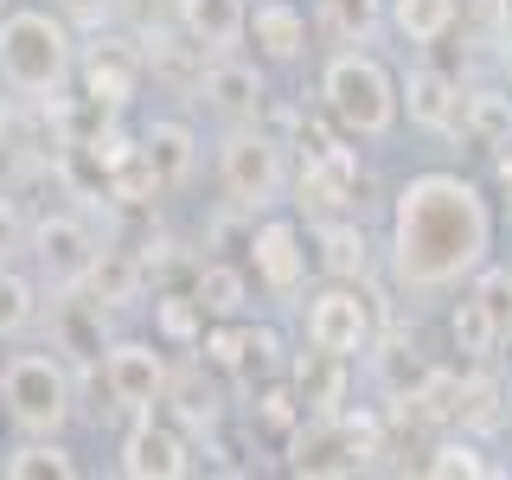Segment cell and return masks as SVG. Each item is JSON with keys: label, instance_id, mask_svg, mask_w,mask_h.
<instances>
[{"label": "cell", "instance_id": "obj_1", "mask_svg": "<svg viewBox=\"0 0 512 480\" xmlns=\"http://www.w3.org/2000/svg\"><path fill=\"white\" fill-rule=\"evenodd\" d=\"M493 250V205L461 173H410L391 212V276L410 295L468 282Z\"/></svg>", "mask_w": 512, "mask_h": 480}, {"label": "cell", "instance_id": "obj_2", "mask_svg": "<svg viewBox=\"0 0 512 480\" xmlns=\"http://www.w3.org/2000/svg\"><path fill=\"white\" fill-rule=\"evenodd\" d=\"M77 77V45L64 20L39 7H7L0 13V84L20 103H52Z\"/></svg>", "mask_w": 512, "mask_h": 480}, {"label": "cell", "instance_id": "obj_3", "mask_svg": "<svg viewBox=\"0 0 512 480\" xmlns=\"http://www.w3.org/2000/svg\"><path fill=\"white\" fill-rule=\"evenodd\" d=\"M320 109H327L352 141L359 135L378 141L404 116V90H397V77L384 71L372 52H333L327 71H320Z\"/></svg>", "mask_w": 512, "mask_h": 480}, {"label": "cell", "instance_id": "obj_4", "mask_svg": "<svg viewBox=\"0 0 512 480\" xmlns=\"http://www.w3.org/2000/svg\"><path fill=\"white\" fill-rule=\"evenodd\" d=\"M218 186L231 199V212H276L288 192V154L263 122H231V135L218 141Z\"/></svg>", "mask_w": 512, "mask_h": 480}, {"label": "cell", "instance_id": "obj_5", "mask_svg": "<svg viewBox=\"0 0 512 480\" xmlns=\"http://www.w3.org/2000/svg\"><path fill=\"white\" fill-rule=\"evenodd\" d=\"M0 410L20 436H58L77 410L71 372H64L58 352H13L7 372H0Z\"/></svg>", "mask_w": 512, "mask_h": 480}, {"label": "cell", "instance_id": "obj_6", "mask_svg": "<svg viewBox=\"0 0 512 480\" xmlns=\"http://www.w3.org/2000/svg\"><path fill=\"white\" fill-rule=\"evenodd\" d=\"M26 244H32V263H39V276L58 288H84L90 276V263H96V231L77 212H45V218H32V231H26Z\"/></svg>", "mask_w": 512, "mask_h": 480}, {"label": "cell", "instance_id": "obj_7", "mask_svg": "<svg viewBox=\"0 0 512 480\" xmlns=\"http://www.w3.org/2000/svg\"><path fill=\"white\" fill-rule=\"evenodd\" d=\"M301 320H308V346L333 352V359H352V352L372 346V301L352 282H333V288H320V295H308Z\"/></svg>", "mask_w": 512, "mask_h": 480}, {"label": "cell", "instance_id": "obj_8", "mask_svg": "<svg viewBox=\"0 0 512 480\" xmlns=\"http://www.w3.org/2000/svg\"><path fill=\"white\" fill-rule=\"evenodd\" d=\"M167 378H173V365H167V352H160L154 340H116V346H103V384H109V397H116L122 410H154V404H167Z\"/></svg>", "mask_w": 512, "mask_h": 480}, {"label": "cell", "instance_id": "obj_9", "mask_svg": "<svg viewBox=\"0 0 512 480\" xmlns=\"http://www.w3.org/2000/svg\"><path fill=\"white\" fill-rule=\"evenodd\" d=\"M116 468H122L128 480H186V474H192V442H186L173 423H154V416L141 410V423L122 436Z\"/></svg>", "mask_w": 512, "mask_h": 480}, {"label": "cell", "instance_id": "obj_10", "mask_svg": "<svg viewBox=\"0 0 512 480\" xmlns=\"http://www.w3.org/2000/svg\"><path fill=\"white\" fill-rule=\"evenodd\" d=\"M250 269L269 295H295L308 276V250H301V224L295 218H263L250 224Z\"/></svg>", "mask_w": 512, "mask_h": 480}, {"label": "cell", "instance_id": "obj_11", "mask_svg": "<svg viewBox=\"0 0 512 480\" xmlns=\"http://www.w3.org/2000/svg\"><path fill=\"white\" fill-rule=\"evenodd\" d=\"M199 103L212 109V116L224 122H263V109H269V84H263V71L244 58H212L205 64V84H199Z\"/></svg>", "mask_w": 512, "mask_h": 480}, {"label": "cell", "instance_id": "obj_12", "mask_svg": "<svg viewBox=\"0 0 512 480\" xmlns=\"http://www.w3.org/2000/svg\"><path fill=\"white\" fill-rule=\"evenodd\" d=\"M141 52H122V45H96V52L77 64V84H84V103L103 109V116H122L141 96Z\"/></svg>", "mask_w": 512, "mask_h": 480}, {"label": "cell", "instance_id": "obj_13", "mask_svg": "<svg viewBox=\"0 0 512 480\" xmlns=\"http://www.w3.org/2000/svg\"><path fill=\"white\" fill-rule=\"evenodd\" d=\"M173 26L212 58H224L250 39V7L244 0H173Z\"/></svg>", "mask_w": 512, "mask_h": 480}, {"label": "cell", "instance_id": "obj_14", "mask_svg": "<svg viewBox=\"0 0 512 480\" xmlns=\"http://www.w3.org/2000/svg\"><path fill=\"white\" fill-rule=\"evenodd\" d=\"M397 90H404V109H410L416 128H429V135H455V128H461V103H468V96H461V84L448 71L416 64Z\"/></svg>", "mask_w": 512, "mask_h": 480}, {"label": "cell", "instance_id": "obj_15", "mask_svg": "<svg viewBox=\"0 0 512 480\" xmlns=\"http://www.w3.org/2000/svg\"><path fill=\"white\" fill-rule=\"evenodd\" d=\"M205 45H192L180 26H154V32H141V64L160 77V84H173V90H186V96H199L205 84Z\"/></svg>", "mask_w": 512, "mask_h": 480}, {"label": "cell", "instance_id": "obj_16", "mask_svg": "<svg viewBox=\"0 0 512 480\" xmlns=\"http://www.w3.org/2000/svg\"><path fill=\"white\" fill-rule=\"evenodd\" d=\"M167 410H173V423L180 429H218L224 423V384L212 365H186V372H173L167 378Z\"/></svg>", "mask_w": 512, "mask_h": 480}, {"label": "cell", "instance_id": "obj_17", "mask_svg": "<svg viewBox=\"0 0 512 480\" xmlns=\"http://www.w3.org/2000/svg\"><path fill=\"white\" fill-rule=\"evenodd\" d=\"M250 45L263 52L269 64H295L308 52V13L295 0H256L250 13Z\"/></svg>", "mask_w": 512, "mask_h": 480}, {"label": "cell", "instance_id": "obj_18", "mask_svg": "<svg viewBox=\"0 0 512 480\" xmlns=\"http://www.w3.org/2000/svg\"><path fill=\"white\" fill-rule=\"evenodd\" d=\"M141 160L160 173V186H186L192 180V167H199V135H192L186 122H173V116H160L141 128Z\"/></svg>", "mask_w": 512, "mask_h": 480}, {"label": "cell", "instance_id": "obj_19", "mask_svg": "<svg viewBox=\"0 0 512 480\" xmlns=\"http://www.w3.org/2000/svg\"><path fill=\"white\" fill-rule=\"evenodd\" d=\"M448 340H455V352H461L468 365H487L493 352H500L506 327H500V314H493L487 301H480L474 288H468V295H461L455 308H448Z\"/></svg>", "mask_w": 512, "mask_h": 480}, {"label": "cell", "instance_id": "obj_20", "mask_svg": "<svg viewBox=\"0 0 512 480\" xmlns=\"http://www.w3.org/2000/svg\"><path fill=\"white\" fill-rule=\"evenodd\" d=\"M84 295H90L103 314H109V308H128V301H141V256L103 244V250H96V263H90V276H84Z\"/></svg>", "mask_w": 512, "mask_h": 480}, {"label": "cell", "instance_id": "obj_21", "mask_svg": "<svg viewBox=\"0 0 512 480\" xmlns=\"http://www.w3.org/2000/svg\"><path fill=\"white\" fill-rule=\"evenodd\" d=\"M295 397L308 416H340L346 410V359H333V352H308V359L295 365Z\"/></svg>", "mask_w": 512, "mask_h": 480}, {"label": "cell", "instance_id": "obj_22", "mask_svg": "<svg viewBox=\"0 0 512 480\" xmlns=\"http://www.w3.org/2000/svg\"><path fill=\"white\" fill-rule=\"evenodd\" d=\"M192 295H199L205 320H244V308H250V276L237 263H199V269H192Z\"/></svg>", "mask_w": 512, "mask_h": 480}, {"label": "cell", "instance_id": "obj_23", "mask_svg": "<svg viewBox=\"0 0 512 480\" xmlns=\"http://www.w3.org/2000/svg\"><path fill=\"white\" fill-rule=\"evenodd\" d=\"M314 244H320V269H327L333 282H359L365 269H372V244H365V231L346 224V218H327L314 231Z\"/></svg>", "mask_w": 512, "mask_h": 480}, {"label": "cell", "instance_id": "obj_24", "mask_svg": "<svg viewBox=\"0 0 512 480\" xmlns=\"http://www.w3.org/2000/svg\"><path fill=\"white\" fill-rule=\"evenodd\" d=\"M461 135L480 141V148H506L512 141V90L487 84V90H468V103H461Z\"/></svg>", "mask_w": 512, "mask_h": 480}, {"label": "cell", "instance_id": "obj_25", "mask_svg": "<svg viewBox=\"0 0 512 480\" xmlns=\"http://www.w3.org/2000/svg\"><path fill=\"white\" fill-rule=\"evenodd\" d=\"M461 20V0H391V26L404 45H442Z\"/></svg>", "mask_w": 512, "mask_h": 480}, {"label": "cell", "instance_id": "obj_26", "mask_svg": "<svg viewBox=\"0 0 512 480\" xmlns=\"http://www.w3.org/2000/svg\"><path fill=\"white\" fill-rule=\"evenodd\" d=\"M0 474H7V480H71L77 455L58 436H32V442H20L7 461H0Z\"/></svg>", "mask_w": 512, "mask_h": 480}, {"label": "cell", "instance_id": "obj_27", "mask_svg": "<svg viewBox=\"0 0 512 480\" xmlns=\"http://www.w3.org/2000/svg\"><path fill=\"white\" fill-rule=\"evenodd\" d=\"M154 333L167 346H199V333H205V308H199V295H154Z\"/></svg>", "mask_w": 512, "mask_h": 480}, {"label": "cell", "instance_id": "obj_28", "mask_svg": "<svg viewBox=\"0 0 512 480\" xmlns=\"http://www.w3.org/2000/svg\"><path fill=\"white\" fill-rule=\"evenodd\" d=\"M32 320H39V288H32V276H20V269H0V340H20V333H32Z\"/></svg>", "mask_w": 512, "mask_h": 480}, {"label": "cell", "instance_id": "obj_29", "mask_svg": "<svg viewBox=\"0 0 512 480\" xmlns=\"http://www.w3.org/2000/svg\"><path fill=\"white\" fill-rule=\"evenodd\" d=\"M461 429H493L500 423V384L493 378H455V404H448Z\"/></svg>", "mask_w": 512, "mask_h": 480}, {"label": "cell", "instance_id": "obj_30", "mask_svg": "<svg viewBox=\"0 0 512 480\" xmlns=\"http://www.w3.org/2000/svg\"><path fill=\"white\" fill-rule=\"evenodd\" d=\"M199 346H205V365H212V372H244L250 327H244V320H205Z\"/></svg>", "mask_w": 512, "mask_h": 480}, {"label": "cell", "instance_id": "obj_31", "mask_svg": "<svg viewBox=\"0 0 512 480\" xmlns=\"http://www.w3.org/2000/svg\"><path fill=\"white\" fill-rule=\"evenodd\" d=\"M423 474L429 480H480V474H493V461L487 455H480V448L474 442H436V448H429V461H423Z\"/></svg>", "mask_w": 512, "mask_h": 480}, {"label": "cell", "instance_id": "obj_32", "mask_svg": "<svg viewBox=\"0 0 512 480\" xmlns=\"http://www.w3.org/2000/svg\"><path fill=\"white\" fill-rule=\"evenodd\" d=\"M160 192H167V186H160V173H154L141 154L103 180V199H116V205H148V199H160Z\"/></svg>", "mask_w": 512, "mask_h": 480}, {"label": "cell", "instance_id": "obj_33", "mask_svg": "<svg viewBox=\"0 0 512 480\" xmlns=\"http://www.w3.org/2000/svg\"><path fill=\"white\" fill-rule=\"evenodd\" d=\"M301 416H308V410H301V397H295V384H288V378H269L263 391H256V423H263V429L288 436Z\"/></svg>", "mask_w": 512, "mask_h": 480}, {"label": "cell", "instance_id": "obj_34", "mask_svg": "<svg viewBox=\"0 0 512 480\" xmlns=\"http://www.w3.org/2000/svg\"><path fill=\"white\" fill-rule=\"evenodd\" d=\"M333 423H340V436H346L352 468H359L365 455H378V448H384V416H378V410H340Z\"/></svg>", "mask_w": 512, "mask_h": 480}, {"label": "cell", "instance_id": "obj_35", "mask_svg": "<svg viewBox=\"0 0 512 480\" xmlns=\"http://www.w3.org/2000/svg\"><path fill=\"white\" fill-rule=\"evenodd\" d=\"M474 295L487 301L493 314H500V327H512V276H506V269L480 263V269H474Z\"/></svg>", "mask_w": 512, "mask_h": 480}, {"label": "cell", "instance_id": "obj_36", "mask_svg": "<svg viewBox=\"0 0 512 480\" xmlns=\"http://www.w3.org/2000/svg\"><path fill=\"white\" fill-rule=\"evenodd\" d=\"M327 20L340 26V39H365L378 26V0H327Z\"/></svg>", "mask_w": 512, "mask_h": 480}, {"label": "cell", "instance_id": "obj_37", "mask_svg": "<svg viewBox=\"0 0 512 480\" xmlns=\"http://www.w3.org/2000/svg\"><path fill=\"white\" fill-rule=\"evenodd\" d=\"M71 26H109L116 20V0H52Z\"/></svg>", "mask_w": 512, "mask_h": 480}, {"label": "cell", "instance_id": "obj_38", "mask_svg": "<svg viewBox=\"0 0 512 480\" xmlns=\"http://www.w3.org/2000/svg\"><path fill=\"white\" fill-rule=\"evenodd\" d=\"M474 20L493 32V39H512V0H468Z\"/></svg>", "mask_w": 512, "mask_h": 480}, {"label": "cell", "instance_id": "obj_39", "mask_svg": "<svg viewBox=\"0 0 512 480\" xmlns=\"http://www.w3.org/2000/svg\"><path fill=\"white\" fill-rule=\"evenodd\" d=\"M20 237V218H13V199H0V250Z\"/></svg>", "mask_w": 512, "mask_h": 480}, {"label": "cell", "instance_id": "obj_40", "mask_svg": "<svg viewBox=\"0 0 512 480\" xmlns=\"http://www.w3.org/2000/svg\"><path fill=\"white\" fill-rule=\"evenodd\" d=\"M7 7H13V0H0V13H7Z\"/></svg>", "mask_w": 512, "mask_h": 480}, {"label": "cell", "instance_id": "obj_41", "mask_svg": "<svg viewBox=\"0 0 512 480\" xmlns=\"http://www.w3.org/2000/svg\"><path fill=\"white\" fill-rule=\"evenodd\" d=\"M506 346H512V327H506Z\"/></svg>", "mask_w": 512, "mask_h": 480}]
</instances>
